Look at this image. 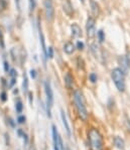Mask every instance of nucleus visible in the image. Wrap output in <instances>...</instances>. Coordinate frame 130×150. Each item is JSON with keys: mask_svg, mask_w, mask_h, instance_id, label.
<instances>
[{"mask_svg": "<svg viewBox=\"0 0 130 150\" xmlns=\"http://www.w3.org/2000/svg\"><path fill=\"white\" fill-rule=\"evenodd\" d=\"M88 140L91 150H104L103 137L96 128H91L88 131Z\"/></svg>", "mask_w": 130, "mask_h": 150, "instance_id": "obj_1", "label": "nucleus"}, {"mask_svg": "<svg viewBox=\"0 0 130 150\" xmlns=\"http://www.w3.org/2000/svg\"><path fill=\"white\" fill-rule=\"evenodd\" d=\"M74 103H75L76 109L78 111V114L80 116V118L83 121H86L88 119V110L87 107H86L84 96H83V94L79 90L74 92Z\"/></svg>", "mask_w": 130, "mask_h": 150, "instance_id": "obj_2", "label": "nucleus"}, {"mask_svg": "<svg viewBox=\"0 0 130 150\" xmlns=\"http://www.w3.org/2000/svg\"><path fill=\"white\" fill-rule=\"evenodd\" d=\"M111 78L119 92L125 91V74L120 68H116L111 71Z\"/></svg>", "mask_w": 130, "mask_h": 150, "instance_id": "obj_3", "label": "nucleus"}, {"mask_svg": "<svg viewBox=\"0 0 130 150\" xmlns=\"http://www.w3.org/2000/svg\"><path fill=\"white\" fill-rule=\"evenodd\" d=\"M45 92L46 96V106H48V116L52 117L50 114V108L53 107V104H54V93H53V89L50 87V84L48 81L45 82Z\"/></svg>", "mask_w": 130, "mask_h": 150, "instance_id": "obj_4", "label": "nucleus"}, {"mask_svg": "<svg viewBox=\"0 0 130 150\" xmlns=\"http://www.w3.org/2000/svg\"><path fill=\"white\" fill-rule=\"evenodd\" d=\"M45 5V17L48 21H53L55 18V8H54V3L52 0H45L43 2Z\"/></svg>", "mask_w": 130, "mask_h": 150, "instance_id": "obj_5", "label": "nucleus"}, {"mask_svg": "<svg viewBox=\"0 0 130 150\" xmlns=\"http://www.w3.org/2000/svg\"><path fill=\"white\" fill-rule=\"evenodd\" d=\"M86 29H87V34L89 38H93L96 35V29H95V18L88 17L87 22H86Z\"/></svg>", "mask_w": 130, "mask_h": 150, "instance_id": "obj_6", "label": "nucleus"}, {"mask_svg": "<svg viewBox=\"0 0 130 150\" xmlns=\"http://www.w3.org/2000/svg\"><path fill=\"white\" fill-rule=\"evenodd\" d=\"M118 63L120 64V69L123 71L124 74H127L129 71V61L125 55H120L118 59Z\"/></svg>", "mask_w": 130, "mask_h": 150, "instance_id": "obj_7", "label": "nucleus"}, {"mask_svg": "<svg viewBox=\"0 0 130 150\" xmlns=\"http://www.w3.org/2000/svg\"><path fill=\"white\" fill-rule=\"evenodd\" d=\"M62 4H63V10L65 11V13L69 16L73 15L74 9H73V5L71 3V0H62Z\"/></svg>", "mask_w": 130, "mask_h": 150, "instance_id": "obj_8", "label": "nucleus"}, {"mask_svg": "<svg viewBox=\"0 0 130 150\" xmlns=\"http://www.w3.org/2000/svg\"><path fill=\"white\" fill-rule=\"evenodd\" d=\"M52 131H53V142H54V150H60V146H59V132H58L55 125L52 126Z\"/></svg>", "mask_w": 130, "mask_h": 150, "instance_id": "obj_9", "label": "nucleus"}, {"mask_svg": "<svg viewBox=\"0 0 130 150\" xmlns=\"http://www.w3.org/2000/svg\"><path fill=\"white\" fill-rule=\"evenodd\" d=\"M71 31H72V36L75 38H78L80 36H82V29L77 23H74L71 25Z\"/></svg>", "mask_w": 130, "mask_h": 150, "instance_id": "obj_10", "label": "nucleus"}, {"mask_svg": "<svg viewBox=\"0 0 130 150\" xmlns=\"http://www.w3.org/2000/svg\"><path fill=\"white\" fill-rule=\"evenodd\" d=\"M61 117H62V121H63V124H64V127L66 129V132L67 134L69 136L72 135V132H71V128H70V125L68 123V120H67V116L65 114V111L64 110H61Z\"/></svg>", "mask_w": 130, "mask_h": 150, "instance_id": "obj_11", "label": "nucleus"}, {"mask_svg": "<svg viewBox=\"0 0 130 150\" xmlns=\"http://www.w3.org/2000/svg\"><path fill=\"white\" fill-rule=\"evenodd\" d=\"M39 40H40V45H41V48H43V59H48L46 57V47H45V36H43V33L41 32V30L39 29Z\"/></svg>", "mask_w": 130, "mask_h": 150, "instance_id": "obj_12", "label": "nucleus"}, {"mask_svg": "<svg viewBox=\"0 0 130 150\" xmlns=\"http://www.w3.org/2000/svg\"><path fill=\"white\" fill-rule=\"evenodd\" d=\"M65 85L68 89H72L74 86V78L70 73H67L65 76Z\"/></svg>", "mask_w": 130, "mask_h": 150, "instance_id": "obj_13", "label": "nucleus"}, {"mask_svg": "<svg viewBox=\"0 0 130 150\" xmlns=\"http://www.w3.org/2000/svg\"><path fill=\"white\" fill-rule=\"evenodd\" d=\"M75 48H76L75 45H74L73 42H71V41H68V42L64 45V50L67 54H72L75 52Z\"/></svg>", "mask_w": 130, "mask_h": 150, "instance_id": "obj_14", "label": "nucleus"}, {"mask_svg": "<svg viewBox=\"0 0 130 150\" xmlns=\"http://www.w3.org/2000/svg\"><path fill=\"white\" fill-rule=\"evenodd\" d=\"M91 10H92V13L95 17L99 15L100 13V8H99V5L97 2H95L94 0H91Z\"/></svg>", "mask_w": 130, "mask_h": 150, "instance_id": "obj_15", "label": "nucleus"}, {"mask_svg": "<svg viewBox=\"0 0 130 150\" xmlns=\"http://www.w3.org/2000/svg\"><path fill=\"white\" fill-rule=\"evenodd\" d=\"M114 144L117 148H119L121 150L124 149V146H125L124 140H123L121 137H119V136H116V137H114Z\"/></svg>", "mask_w": 130, "mask_h": 150, "instance_id": "obj_16", "label": "nucleus"}, {"mask_svg": "<svg viewBox=\"0 0 130 150\" xmlns=\"http://www.w3.org/2000/svg\"><path fill=\"white\" fill-rule=\"evenodd\" d=\"M96 34H97V36H98V40L100 43H102L105 40V33H104L103 30H99Z\"/></svg>", "mask_w": 130, "mask_h": 150, "instance_id": "obj_17", "label": "nucleus"}, {"mask_svg": "<svg viewBox=\"0 0 130 150\" xmlns=\"http://www.w3.org/2000/svg\"><path fill=\"white\" fill-rule=\"evenodd\" d=\"M46 57H50V59H53V57H54V48L52 47H50L48 50H46Z\"/></svg>", "mask_w": 130, "mask_h": 150, "instance_id": "obj_18", "label": "nucleus"}, {"mask_svg": "<svg viewBox=\"0 0 130 150\" xmlns=\"http://www.w3.org/2000/svg\"><path fill=\"white\" fill-rule=\"evenodd\" d=\"M23 91L24 92H27V89H28V81H27V78L24 76V78H23Z\"/></svg>", "mask_w": 130, "mask_h": 150, "instance_id": "obj_19", "label": "nucleus"}, {"mask_svg": "<svg viewBox=\"0 0 130 150\" xmlns=\"http://www.w3.org/2000/svg\"><path fill=\"white\" fill-rule=\"evenodd\" d=\"M15 108H16V111H17L18 113H21V112H22V109H23L22 103L20 102V101H18V102L16 103V106H15Z\"/></svg>", "mask_w": 130, "mask_h": 150, "instance_id": "obj_20", "label": "nucleus"}, {"mask_svg": "<svg viewBox=\"0 0 130 150\" xmlns=\"http://www.w3.org/2000/svg\"><path fill=\"white\" fill-rule=\"evenodd\" d=\"M89 79H90V81H91L92 83H96L97 82V75L96 74H94V73H92V74H90V76H89Z\"/></svg>", "mask_w": 130, "mask_h": 150, "instance_id": "obj_21", "label": "nucleus"}, {"mask_svg": "<svg viewBox=\"0 0 130 150\" xmlns=\"http://www.w3.org/2000/svg\"><path fill=\"white\" fill-rule=\"evenodd\" d=\"M36 8V0H29V9L31 11H33Z\"/></svg>", "mask_w": 130, "mask_h": 150, "instance_id": "obj_22", "label": "nucleus"}, {"mask_svg": "<svg viewBox=\"0 0 130 150\" xmlns=\"http://www.w3.org/2000/svg\"><path fill=\"white\" fill-rule=\"evenodd\" d=\"M76 47H77V48H78L79 50H84V43H83L82 41L79 40L78 42H77V45H76Z\"/></svg>", "mask_w": 130, "mask_h": 150, "instance_id": "obj_23", "label": "nucleus"}, {"mask_svg": "<svg viewBox=\"0 0 130 150\" xmlns=\"http://www.w3.org/2000/svg\"><path fill=\"white\" fill-rule=\"evenodd\" d=\"M17 122H18L19 124H23V123L25 122V117H24V116H19V117L17 118Z\"/></svg>", "mask_w": 130, "mask_h": 150, "instance_id": "obj_24", "label": "nucleus"}, {"mask_svg": "<svg viewBox=\"0 0 130 150\" xmlns=\"http://www.w3.org/2000/svg\"><path fill=\"white\" fill-rule=\"evenodd\" d=\"M9 75L11 76V78H16L17 77V73L15 71V70H10V73H9Z\"/></svg>", "mask_w": 130, "mask_h": 150, "instance_id": "obj_25", "label": "nucleus"}, {"mask_svg": "<svg viewBox=\"0 0 130 150\" xmlns=\"http://www.w3.org/2000/svg\"><path fill=\"white\" fill-rule=\"evenodd\" d=\"M4 71H6V73H8L9 71V64L7 62H4Z\"/></svg>", "mask_w": 130, "mask_h": 150, "instance_id": "obj_26", "label": "nucleus"}, {"mask_svg": "<svg viewBox=\"0 0 130 150\" xmlns=\"http://www.w3.org/2000/svg\"><path fill=\"white\" fill-rule=\"evenodd\" d=\"M31 77L32 78V79H36V71H34V70H31Z\"/></svg>", "mask_w": 130, "mask_h": 150, "instance_id": "obj_27", "label": "nucleus"}, {"mask_svg": "<svg viewBox=\"0 0 130 150\" xmlns=\"http://www.w3.org/2000/svg\"><path fill=\"white\" fill-rule=\"evenodd\" d=\"M6 99H7V98H6V93H4V92H3V93L1 94V100L3 101V102H5Z\"/></svg>", "mask_w": 130, "mask_h": 150, "instance_id": "obj_28", "label": "nucleus"}, {"mask_svg": "<svg viewBox=\"0 0 130 150\" xmlns=\"http://www.w3.org/2000/svg\"><path fill=\"white\" fill-rule=\"evenodd\" d=\"M126 125H127V128H128V130L130 131V120L129 119H126Z\"/></svg>", "mask_w": 130, "mask_h": 150, "instance_id": "obj_29", "label": "nucleus"}, {"mask_svg": "<svg viewBox=\"0 0 130 150\" xmlns=\"http://www.w3.org/2000/svg\"><path fill=\"white\" fill-rule=\"evenodd\" d=\"M0 41H3V36H2V32H1V30H0Z\"/></svg>", "mask_w": 130, "mask_h": 150, "instance_id": "obj_30", "label": "nucleus"}, {"mask_svg": "<svg viewBox=\"0 0 130 150\" xmlns=\"http://www.w3.org/2000/svg\"><path fill=\"white\" fill-rule=\"evenodd\" d=\"M81 2H82V3H85V0H80Z\"/></svg>", "mask_w": 130, "mask_h": 150, "instance_id": "obj_31", "label": "nucleus"}, {"mask_svg": "<svg viewBox=\"0 0 130 150\" xmlns=\"http://www.w3.org/2000/svg\"><path fill=\"white\" fill-rule=\"evenodd\" d=\"M68 150H70V149H68Z\"/></svg>", "mask_w": 130, "mask_h": 150, "instance_id": "obj_32", "label": "nucleus"}]
</instances>
